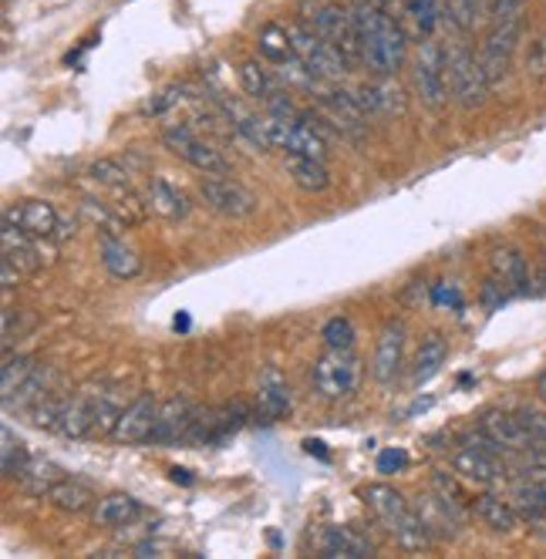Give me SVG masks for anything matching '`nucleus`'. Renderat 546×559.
Segmentation results:
<instances>
[{
    "label": "nucleus",
    "mask_w": 546,
    "mask_h": 559,
    "mask_svg": "<svg viewBox=\"0 0 546 559\" xmlns=\"http://www.w3.org/2000/svg\"><path fill=\"white\" fill-rule=\"evenodd\" d=\"M27 459H31V452H27V445L21 442V438L8 425L0 428V465H4V475L8 478H21Z\"/></svg>",
    "instance_id": "obj_37"
},
{
    "label": "nucleus",
    "mask_w": 546,
    "mask_h": 559,
    "mask_svg": "<svg viewBox=\"0 0 546 559\" xmlns=\"http://www.w3.org/2000/svg\"><path fill=\"white\" fill-rule=\"evenodd\" d=\"M489 280H496L506 290L526 287V257L517 247H499L489 257Z\"/></svg>",
    "instance_id": "obj_25"
},
{
    "label": "nucleus",
    "mask_w": 546,
    "mask_h": 559,
    "mask_svg": "<svg viewBox=\"0 0 546 559\" xmlns=\"http://www.w3.org/2000/svg\"><path fill=\"white\" fill-rule=\"evenodd\" d=\"M266 139L270 148H287V155L328 158V142L314 132V126H307V118L300 111H270Z\"/></svg>",
    "instance_id": "obj_6"
},
{
    "label": "nucleus",
    "mask_w": 546,
    "mask_h": 559,
    "mask_svg": "<svg viewBox=\"0 0 546 559\" xmlns=\"http://www.w3.org/2000/svg\"><path fill=\"white\" fill-rule=\"evenodd\" d=\"M358 105L365 111H375V115H402L405 111V92L392 82H371V85H361L355 92Z\"/></svg>",
    "instance_id": "obj_27"
},
{
    "label": "nucleus",
    "mask_w": 546,
    "mask_h": 559,
    "mask_svg": "<svg viewBox=\"0 0 546 559\" xmlns=\"http://www.w3.org/2000/svg\"><path fill=\"white\" fill-rule=\"evenodd\" d=\"M304 449H307L310 455H321V459H328V449H324L321 442H304Z\"/></svg>",
    "instance_id": "obj_51"
},
{
    "label": "nucleus",
    "mask_w": 546,
    "mask_h": 559,
    "mask_svg": "<svg viewBox=\"0 0 546 559\" xmlns=\"http://www.w3.org/2000/svg\"><path fill=\"white\" fill-rule=\"evenodd\" d=\"M102 266L115 276V280H132L142 273V260L139 253L126 243V239L102 233Z\"/></svg>",
    "instance_id": "obj_23"
},
{
    "label": "nucleus",
    "mask_w": 546,
    "mask_h": 559,
    "mask_svg": "<svg viewBox=\"0 0 546 559\" xmlns=\"http://www.w3.org/2000/svg\"><path fill=\"white\" fill-rule=\"evenodd\" d=\"M415 512L422 519V526L428 530V536L432 539H452L459 523H462V512L455 506H449L439 492L436 496H418L415 499Z\"/></svg>",
    "instance_id": "obj_18"
},
{
    "label": "nucleus",
    "mask_w": 546,
    "mask_h": 559,
    "mask_svg": "<svg viewBox=\"0 0 546 559\" xmlns=\"http://www.w3.org/2000/svg\"><path fill=\"white\" fill-rule=\"evenodd\" d=\"M98 397H102V388H82V391H74L71 397H64V408H61V418H58L55 431L64 435V438L92 435L95 425H98Z\"/></svg>",
    "instance_id": "obj_14"
},
{
    "label": "nucleus",
    "mask_w": 546,
    "mask_h": 559,
    "mask_svg": "<svg viewBox=\"0 0 546 559\" xmlns=\"http://www.w3.org/2000/svg\"><path fill=\"white\" fill-rule=\"evenodd\" d=\"M287 173L304 192H324L331 186V173L324 169V158L310 155H287Z\"/></svg>",
    "instance_id": "obj_32"
},
{
    "label": "nucleus",
    "mask_w": 546,
    "mask_h": 559,
    "mask_svg": "<svg viewBox=\"0 0 546 559\" xmlns=\"http://www.w3.org/2000/svg\"><path fill=\"white\" fill-rule=\"evenodd\" d=\"M48 502L61 512H82L98 499H95L92 483H85V478H78V475H64L61 483L48 492Z\"/></svg>",
    "instance_id": "obj_31"
},
{
    "label": "nucleus",
    "mask_w": 546,
    "mask_h": 559,
    "mask_svg": "<svg viewBox=\"0 0 546 559\" xmlns=\"http://www.w3.org/2000/svg\"><path fill=\"white\" fill-rule=\"evenodd\" d=\"M536 394H539V397H543V402H546V371H543V374L536 378Z\"/></svg>",
    "instance_id": "obj_52"
},
{
    "label": "nucleus",
    "mask_w": 546,
    "mask_h": 559,
    "mask_svg": "<svg viewBox=\"0 0 546 559\" xmlns=\"http://www.w3.org/2000/svg\"><path fill=\"white\" fill-rule=\"evenodd\" d=\"M287 34H290V45H294V55L304 61V68L318 78V82H337L341 74H347L351 68L344 64V58L324 41V37L310 27L307 21H294L287 24Z\"/></svg>",
    "instance_id": "obj_7"
},
{
    "label": "nucleus",
    "mask_w": 546,
    "mask_h": 559,
    "mask_svg": "<svg viewBox=\"0 0 546 559\" xmlns=\"http://www.w3.org/2000/svg\"><path fill=\"white\" fill-rule=\"evenodd\" d=\"M169 475H173V483H182V486H189V483H192V475H189L186 468H173Z\"/></svg>",
    "instance_id": "obj_50"
},
{
    "label": "nucleus",
    "mask_w": 546,
    "mask_h": 559,
    "mask_svg": "<svg viewBox=\"0 0 546 559\" xmlns=\"http://www.w3.org/2000/svg\"><path fill=\"white\" fill-rule=\"evenodd\" d=\"M436 492L449 502V506H455L462 515H465V509H462V502H465V496H462V489H459V483L452 475H446V472H436Z\"/></svg>",
    "instance_id": "obj_48"
},
{
    "label": "nucleus",
    "mask_w": 546,
    "mask_h": 559,
    "mask_svg": "<svg viewBox=\"0 0 546 559\" xmlns=\"http://www.w3.org/2000/svg\"><path fill=\"white\" fill-rule=\"evenodd\" d=\"M520 415V421H523V428L530 431V438H533V445H546V415L543 412H536V408H520L517 412Z\"/></svg>",
    "instance_id": "obj_47"
},
{
    "label": "nucleus",
    "mask_w": 546,
    "mask_h": 559,
    "mask_svg": "<svg viewBox=\"0 0 546 559\" xmlns=\"http://www.w3.org/2000/svg\"><path fill=\"white\" fill-rule=\"evenodd\" d=\"M351 17H355L365 68L375 71L378 78H392L402 68L405 45H408L399 17L381 11L375 0H355V4H351Z\"/></svg>",
    "instance_id": "obj_1"
},
{
    "label": "nucleus",
    "mask_w": 546,
    "mask_h": 559,
    "mask_svg": "<svg viewBox=\"0 0 546 559\" xmlns=\"http://www.w3.org/2000/svg\"><path fill=\"white\" fill-rule=\"evenodd\" d=\"M163 142L173 155H179L182 163H189L192 169H200L203 176H223L229 166L219 155V148H213L192 126H166Z\"/></svg>",
    "instance_id": "obj_8"
},
{
    "label": "nucleus",
    "mask_w": 546,
    "mask_h": 559,
    "mask_svg": "<svg viewBox=\"0 0 546 559\" xmlns=\"http://www.w3.org/2000/svg\"><path fill=\"white\" fill-rule=\"evenodd\" d=\"M489 0H449V17L459 31H473L476 21L486 14Z\"/></svg>",
    "instance_id": "obj_40"
},
{
    "label": "nucleus",
    "mask_w": 546,
    "mask_h": 559,
    "mask_svg": "<svg viewBox=\"0 0 546 559\" xmlns=\"http://www.w3.org/2000/svg\"><path fill=\"white\" fill-rule=\"evenodd\" d=\"M405 465H408L405 449H384V452L378 455V472H381V475H392V472H399V468H405Z\"/></svg>",
    "instance_id": "obj_49"
},
{
    "label": "nucleus",
    "mask_w": 546,
    "mask_h": 559,
    "mask_svg": "<svg viewBox=\"0 0 546 559\" xmlns=\"http://www.w3.org/2000/svg\"><path fill=\"white\" fill-rule=\"evenodd\" d=\"M145 203L155 216H163L169 223H179L189 216V199L166 179H152L149 189H145Z\"/></svg>",
    "instance_id": "obj_24"
},
{
    "label": "nucleus",
    "mask_w": 546,
    "mask_h": 559,
    "mask_svg": "<svg viewBox=\"0 0 546 559\" xmlns=\"http://www.w3.org/2000/svg\"><path fill=\"white\" fill-rule=\"evenodd\" d=\"M257 412L266 421H277L290 412V388L277 371H266L260 378V391H257Z\"/></svg>",
    "instance_id": "obj_26"
},
{
    "label": "nucleus",
    "mask_w": 546,
    "mask_h": 559,
    "mask_svg": "<svg viewBox=\"0 0 546 559\" xmlns=\"http://www.w3.org/2000/svg\"><path fill=\"white\" fill-rule=\"evenodd\" d=\"M479 428L492 438V442H499L506 452H530L533 449V438L530 431L523 428L520 415H510V412H502V408H492L483 415Z\"/></svg>",
    "instance_id": "obj_17"
},
{
    "label": "nucleus",
    "mask_w": 546,
    "mask_h": 559,
    "mask_svg": "<svg viewBox=\"0 0 546 559\" xmlns=\"http://www.w3.org/2000/svg\"><path fill=\"white\" fill-rule=\"evenodd\" d=\"M446 357H449V347L439 334H428L422 344H418V354H415V384H428L442 368H446Z\"/></svg>",
    "instance_id": "obj_34"
},
{
    "label": "nucleus",
    "mask_w": 546,
    "mask_h": 559,
    "mask_svg": "<svg viewBox=\"0 0 546 559\" xmlns=\"http://www.w3.org/2000/svg\"><path fill=\"white\" fill-rule=\"evenodd\" d=\"M34 328V317L27 310H14V307H4V347H11L17 337H24L27 331Z\"/></svg>",
    "instance_id": "obj_45"
},
{
    "label": "nucleus",
    "mask_w": 546,
    "mask_h": 559,
    "mask_svg": "<svg viewBox=\"0 0 546 559\" xmlns=\"http://www.w3.org/2000/svg\"><path fill=\"white\" fill-rule=\"evenodd\" d=\"M68 472L61 468V465H55L48 455H34L31 452V459H27V465H24V472H21V489L27 492V496H37V499H48V492L61 483Z\"/></svg>",
    "instance_id": "obj_21"
},
{
    "label": "nucleus",
    "mask_w": 546,
    "mask_h": 559,
    "mask_svg": "<svg viewBox=\"0 0 546 559\" xmlns=\"http://www.w3.org/2000/svg\"><path fill=\"white\" fill-rule=\"evenodd\" d=\"M139 515H142V506L126 492H111V496L98 499L95 512H92L95 526H102V530H126L135 523Z\"/></svg>",
    "instance_id": "obj_22"
},
{
    "label": "nucleus",
    "mask_w": 546,
    "mask_h": 559,
    "mask_svg": "<svg viewBox=\"0 0 546 559\" xmlns=\"http://www.w3.org/2000/svg\"><path fill=\"white\" fill-rule=\"evenodd\" d=\"M155 415H159V402H155L152 394H139L135 402H129L111 428V438L122 445H139V442H149L152 435V425H155Z\"/></svg>",
    "instance_id": "obj_15"
},
{
    "label": "nucleus",
    "mask_w": 546,
    "mask_h": 559,
    "mask_svg": "<svg viewBox=\"0 0 546 559\" xmlns=\"http://www.w3.org/2000/svg\"><path fill=\"white\" fill-rule=\"evenodd\" d=\"M0 247H4V263H11L21 276H31L45 266L41 250H37V239H31L27 233H21L11 223H4V229H0Z\"/></svg>",
    "instance_id": "obj_20"
},
{
    "label": "nucleus",
    "mask_w": 546,
    "mask_h": 559,
    "mask_svg": "<svg viewBox=\"0 0 546 559\" xmlns=\"http://www.w3.org/2000/svg\"><path fill=\"white\" fill-rule=\"evenodd\" d=\"M48 384H51V368L34 365V371H31V374L24 378V384L8 397L4 408H8V412H31V408L48 394Z\"/></svg>",
    "instance_id": "obj_33"
},
{
    "label": "nucleus",
    "mask_w": 546,
    "mask_h": 559,
    "mask_svg": "<svg viewBox=\"0 0 546 559\" xmlns=\"http://www.w3.org/2000/svg\"><path fill=\"white\" fill-rule=\"evenodd\" d=\"M92 176L98 186H108L115 192H129L132 189V176L119 166V163H111V158H102V163L92 166Z\"/></svg>",
    "instance_id": "obj_41"
},
{
    "label": "nucleus",
    "mask_w": 546,
    "mask_h": 559,
    "mask_svg": "<svg viewBox=\"0 0 546 559\" xmlns=\"http://www.w3.org/2000/svg\"><path fill=\"white\" fill-rule=\"evenodd\" d=\"M415 95L428 108H442L449 102V78H446V48L439 41H425L415 55Z\"/></svg>",
    "instance_id": "obj_9"
},
{
    "label": "nucleus",
    "mask_w": 546,
    "mask_h": 559,
    "mask_svg": "<svg viewBox=\"0 0 546 559\" xmlns=\"http://www.w3.org/2000/svg\"><path fill=\"white\" fill-rule=\"evenodd\" d=\"M513 509L523 515V519H530V523H539V519L546 515V486L543 483H520L517 489H513Z\"/></svg>",
    "instance_id": "obj_36"
},
{
    "label": "nucleus",
    "mask_w": 546,
    "mask_h": 559,
    "mask_svg": "<svg viewBox=\"0 0 546 559\" xmlns=\"http://www.w3.org/2000/svg\"><path fill=\"white\" fill-rule=\"evenodd\" d=\"M61 408H64V397H58V394H45L41 402H37L34 408H31V421L37 425V428H55L58 425V418H61Z\"/></svg>",
    "instance_id": "obj_44"
},
{
    "label": "nucleus",
    "mask_w": 546,
    "mask_h": 559,
    "mask_svg": "<svg viewBox=\"0 0 546 559\" xmlns=\"http://www.w3.org/2000/svg\"><path fill=\"white\" fill-rule=\"evenodd\" d=\"M365 368L351 350H334L328 347V354H321L314 361V371H310V381H314V391L328 402H341V397H351L361 388Z\"/></svg>",
    "instance_id": "obj_5"
},
{
    "label": "nucleus",
    "mask_w": 546,
    "mask_h": 559,
    "mask_svg": "<svg viewBox=\"0 0 546 559\" xmlns=\"http://www.w3.org/2000/svg\"><path fill=\"white\" fill-rule=\"evenodd\" d=\"M321 552L331 556V559H365V556H375V546L365 536H358L355 530L334 526V530H324Z\"/></svg>",
    "instance_id": "obj_30"
},
{
    "label": "nucleus",
    "mask_w": 546,
    "mask_h": 559,
    "mask_svg": "<svg viewBox=\"0 0 546 559\" xmlns=\"http://www.w3.org/2000/svg\"><path fill=\"white\" fill-rule=\"evenodd\" d=\"M240 85H244V92L250 95V98H260L263 105L277 95V85H273V78L266 74V68L263 64H257V61H244L240 64Z\"/></svg>",
    "instance_id": "obj_38"
},
{
    "label": "nucleus",
    "mask_w": 546,
    "mask_h": 559,
    "mask_svg": "<svg viewBox=\"0 0 546 559\" xmlns=\"http://www.w3.org/2000/svg\"><path fill=\"white\" fill-rule=\"evenodd\" d=\"M520 27H523L520 14L492 17V31L486 34V45H483V55H479L492 85L506 82V74H510V61H513L517 45H520Z\"/></svg>",
    "instance_id": "obj_10"
},
{
    "label": "nucleus",
    "mask_w": 546,
    "mask_h": 559,
    "mask_svg": "<svg viewBox=\"0 0 546 559\" xmlns=\"http://www.w3.org/2000/svg\"><path fill=\"white\" fill-rule=\"evenodd\" d=\"M526 74L533 82H546V37H536L526 51Z\"/></svg>",
    "instance_id": "obj_46"
},
{
    "label": "nucleus",
    "mask_w": 546,
    "mask_h": 559,
    "mask_svg": "<svg viewBox=\"0 0 546 559\" xmlns=\"http://www.w3.org/2000/svg\"><path fill=\"white\" fill-rule=\"evenodd\" d=\"M4 223L17 226L21 233H27L31 239H55L61 236V216L51 203H45V199H27V203H17V206H8L4 210Z\"/></svg>",
    "instance_id": "obj_13"
},
{
    "label": "nucleus",
    "mask_w": 546,
    "mask_h": 559,
    "mask_svg": "<svg viewBox=\"0 0 546 559\" xmlns=\"http://www.w3.org/2000/svg\"><path fill=\"white\" fill-rule=\"evenodd\" d=\"M446 78H449V98L465 111L479 108L489 98L492 82L486 74L483 58L470 45H449L446 48Z\"/></svg>",
    "instance_id": "obj_3"
},
{
    "label": "nucleus",
    "mask_w": 546,
    "mask_h": 559,
    "mask_svg": "<svg viewBox=\"0 0 546 559\" xmlns=\"http://www.w3.org/2000/svg\"><path fill=\"white\" fill-rule=\"evenodd\" d=\"M405 341H408V331L402 321H388L375 341V361H371V374L378 384H392L399 381L402 374V365H405Z\"/></svg>",
    "instance_id": "obj_12"
},
{
    "label": "nucleus",
    "mask_w": 546,
    "mask_h": 559,
    "mask_svg": "<svg viewBox=\"0 0 546 559\" xmlns=\"http://www.w3.org/2000/svg\"><path fill=\"white\" fill-rule=\"evenodd\" d=\"M192 412H197V408H192L186 397H169L166 405H159V415H155L149 442L152 445H176V442H182Z\"/></svg>",
    "instance_id": "obj_19"
},
{
    "label": "nucleus",
    "mask_w": 546,
    "mask_h": 559,
    "mask_svg": "<svg viewBox=\"0 0 546 559\" xmlns=\"http://www.w3.org/2000/svg\"><path fill=\"white\" fill-rule=\"evenodd\" d=\"M200 195L216 216H226V219H247L257 210L253 192L247 186H240V182L226 179V173L223 176H203L200 179Z\"/></svg>",
    "instance_id": "obj_11"
},
{
    "label": "nucleus",
    "mask_w": 546,
    "mask_h": 559,
    "mask_svg": "<svg viewBox=\"0 0 546 559\" xmlns=\"http://www.w3.org/2000/svg\"><path fill=\"white\" fill-rule=\"evenodd\" d=\"M452 468H455V475L470 478V483H479V486H492V483H499V478H506L502 455L479 449V445H462L452 455Z\"/></svg>",
    "instance_id": "obj_16"
},
{
    "label": "nucleus",
    "mask_w": 546,
    "mask_h": 559,
    "mask_svg": "<svg viewBox=\"0 0 546 559\" xmlns=\"http://www.w3.org/2000/svg\"><path fill=\"white\" fill-rule=\"evenodd\" d=\"M405 14L415 21L418 34H432L439 24V0H405Z\"/></svg>",
    "instance_id": "obj_42"
},
{
    "label": "nucleus",
    "mask_w": 546,
    "mask_h": 559,
    "mask_svg": "<svg viewBox=\"0 0 546 559\" xmlns=\"http://www.w3.org/2000/svg\"><path fill=\"white\" fill-rule=\"evenodd\" d=\"M34 371V361H31V357H24V354H8L4 357V368H0V397H4V402H8V397L24 384V378Z\"/></svg>",
    "instance_id": "obj_39"
},
{
    "label": "nucleus",
    "mask_w": 546,
    "mask_h": 559,
    "mask_svg": "<svg viewBox=\"0 0 546 559\" xmlns=\"http://www.w3.org/2000/svg\"><path fill=\"white\" fill-rule=\"evenodd\" d=\"M219 108L226 111V122H229L233 132L244 135V139H247L250 145H257V148H270V139H266V118L247 111L240 102H229V98H219Z\"/></svg>",
    "instance_id": "obj_28"
},
{
    "label": "nucleus",
    "mask_w": 546,
    "mask_h": 559,
    "mask_svg": "<svg viewBox=\"0 0 546 559\" xmlns=\"http://www.w3.org/2000/svg\"><path fill=\"white\" fill-rule=\"evenodd\" d=\"M365 502L405 552H422V549L432 546V536H428V530L422 526L415 506L399 489L375 483V486L365 489Z\"/></svg>",
    "instance_id": "obj_2"
},
{
    "label": "nucleus",
    "mask_w": 546,
    "mask_h": 559,
    "mask_svg": "<svg viewBox=\"0 0 546 559\" xmlns=\"http://www.w3.org/2000/svg\"><path fill=\"white\" fill-rule=\"evenodd\" d=\"M260 55L270 61V64H287L290 58H297L294 55V45H290V34H287V27L284 24H266L263 31H260Z\"/></svg>",
    "instance_id": "obj_35"
},
{
    "label": "nucleus",
    "mask_w": 546,
    "mask_h": 559,
    "mask_svg": "<svg viewBox=\"0 0 546 559\" xmlns=\"http://www.w3.org/2000/svg\"><path fill=\"white\" fill-rule=\"evenodd\" d=\"M473 512L479 515V523H483L486 530L502 533V536H506V533H513V530H517V519H520V512L513 509V502H506V499H499V496H492V492L476 496Z\"/></svg>",
    "instance_id": "obj_29"
},
{
    "label": "nucleus",
    "mask_w": 546,
    "mask_h": 559,
    "mask_svg": "<svg viewBox=\"0 0 546 559\" xmlns=\"http://www.w3.org/2000/svg\"><path fill=\"white\" fill-rule=\"evenodd\" d=\"M324 344L334 350H351L355 347V324L347 317H334V321L324 324Z\"/></svg>",
    "instance_id": "obj_43"
},
{
    "label": "nucleus",
    "mask_w": 546,
    "mask_h": 559,
    "mask_svg": "<svg viewBox=\"0 0 546 559\" xmlns=\"http://www.w3.org/2000/svg\"><path fill=\"white\" fill-rule=\"evenodd\" d=\"M307 24L314 27L324 41L344 58V64L355 71L361 68V45H358V31H355V17H351V8L334 4V0H314L310 4V17Z\"/></svg>",
    "instance_id": "obj_4"
}]
</instances>
